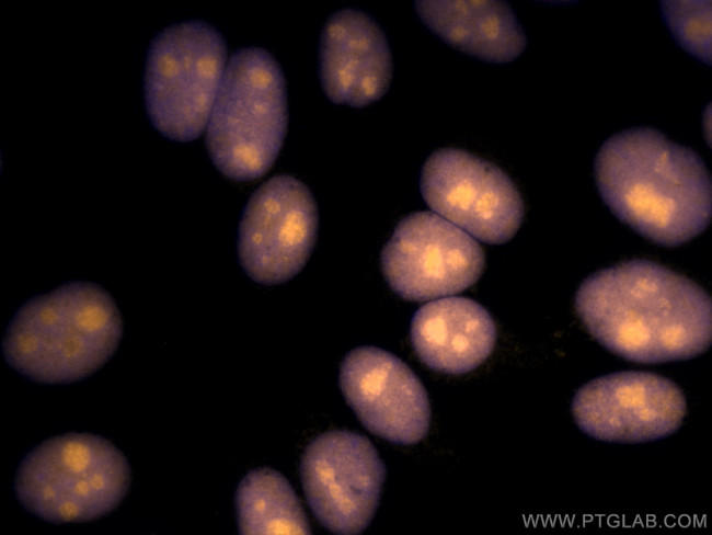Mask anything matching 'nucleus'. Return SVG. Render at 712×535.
Segmentation results:
<instances>
[{
	"mask_svg": "<svg viewBox=\"0 0 712 535\" xmlns=\"http://www.w3.org/2000/svg\"><path fill=\"white\" fill-rule=\"evenodd\" d=\"M484 263L483 250L473 237L430 212L401 219L381 252L387 283L412 301L467 289L480 278Z\"/></svg>",
	"mask_w": 712,
	"mask_h": 535,
	"instance_id": "obj_9",
	"label": "nucleus"
},
{
	"mask_svg": "<svg viewBox=\"0 0 712 535\" xmlns=\"http://www.w3.org/2000/svg\"><path fill=\"white\" fill-rule=\"evenodd\" d=\"M318 226V207L310 190L294 177H273L243 209L238 230L242 269L264 285L292 278L312 252Z\"/></svg>",
	"mask_w": 712,
	"mask_h": 535,
	"instance_id": "obj_10",
	"label": "nucleus"
},
{
	"mask_svg": "<svg viewBox=\"0 0 712 535\" xmlns=\"http://www.w3.org/2000/svg\"><path fill=\"white\" fill-rule=\"evenodd\" d=\"M587 331L635 363L682 361L712 342V301L697 283L654 261L634 259L589 275L575 296Z\"/></svg>",
	"mask_w": 712,
	"mask_h": 535,
	"instance_id": "obj_1",
	"label": "nucleus"
},
{
	"mask_svg": "<svg viewBox=\"0 0 712 535\" xmlns=\"http://www.w3.org/2000/svg\"><path fill=\"white\" fill-rule=\"evenodd\" d=\"M239 533L311 534L301 503L287 479L271 468L249 471L238 486Z\"/></svg>",
	"mask_w": 712,
	"mask_h": 535,
	"instance_id": "obj_16",
	"label": "nucleus"
},
{
	"mask_svg": "<svg viewBox=\"0 0 712 535\" xmlns=\"http://www.w3.org/2000/svg\"><path fill=\"white\" fill-rule=\"evenodd\" d=\"M578 428L588 436L615 443H643L675 433L686 416V398L670 379L627 371L583 385L572 401Z\"/></svg>",
	"mask_w": 712,
	"mask_h": 535,
	"instance_id": "obj_11",
	"label": "nucleus"
},
{
	"mask_svg": "<svg viewBox=\"0 0 712 535\" xmlns=\"http://www.w3.org/2000/svg\"><path fill=\"white\" fill-rule=\"evenodd\" d=\"M420 189L438 216L485 243L507 242L524 220V202L512 179L462 149L434 151L422 168Z\"/></svg>",
	"mask_w": 712,
	"mask_h": 535,
	"instance_id": "obj_7",
	"label": "nucleus"
},
{
	"mask_svg": "<svg viewBox=\"0 0 712 535\" xmlns=\"http://www.w3.org/2000/svg\"><path fill=\"white\" fill-rule=\"evenodd\" d=\"M414 7L432 33L476 59L506 64L526 48L525 32L507 2L424 0Z\"/></svg>",
	"mask_w": 712,
	"mask_h": 535,
	"instance_id": "obj_15",
	"label": "nucleus"
},
{
	"mask_svg": "<svg viewBox=\"0 0 712 535\" xmlns=\"http://www.w3.org/2000/svg\"><path fill=\"white\" fill-rule=\"evenodd\" d=\"M392 56L377 22L356 9L333 13L319 45V75L328 99L363 107L381 99L392 79Z\"/></svg>",
	"mask_w": 712,
	"mask_h": 535,
	"instance_id": "obj_13",
	"label": "nucleus"
},
{
	"mask_svg": "<svg viewBox=\"0 0 712 535\" xmlns=\"http://www.w3.org/2000/svg\"><path fill=\"white\" fill-rule=\"evenodd\" d=\"M308 504L320 524L335 534H359L380 501L386 466L364 435L334 430L314 437L300 462Z\"/></svg>",
	"mask_w": 712,
	"mask_h": 535,
	"instance_id": "obj_8",
	"label": "nucleus"
},
{
	"mask_svg": "<svg viewBox=\"0 0 712 535\" xmlns=\"http://www.w3.org/2000/svg\"><path fill=\"white\" fill-rule=\"evenodd\" d=\"M662 18L675 42L711 65V1H661Z\"/></svg>",
	"mask_w": 712,
	"mask_h": 535,
	"instance_id": "obj_17",
	"label": "nucleus"
},
{
	"mask_svg": "<svg viewBox=\"0 0 712 535\" xmlns=\"http://www.w3.org/2000/svg\"><path fill=\"white\" fill-rule=\"evenodd\" d=\"M288 123L284 73L265 49L237 50L227 68L206 126L215 167L234 181L265 174L276 160Z\"/></svg>",
	"mask_w": 712,
	"mask_h": 535,
	"instance_id": "obj_4",
	"label": "nucleus"
},
{
	"mask_svg": "<svg viewBox=\"0 0 712 535\" xmlns=\"http://www.w3.org/2000/svg\"><path fill=\"white\" fill-rule=\"evenodd\" d=\"M342 394L361 424L394 444L423 440L430 425L427 391L398 356L376 346H359L340 367Z\"/></svg>",
	"mask_w": 712,
	"mask_h": 535,
	"instance_id": "obj_12",
	"label": "nucleus"
},
{
	"mask_svg": "<svg viewBox=\"0 0 712 535\" xmlns=\"http://www.w3.org/2000/svg\"><path fill=\"white\" fill-rule=\"evenodd\" d=\"M222 35L203 21L173 24L154 36L146 59L148 117L164 137L191 141L206 129L226 68Z\"/></svg>",
	"mask_w": 712,
	"mask_h": 535,
	"instance_id": "obj_6",
	"label": "nucleus"
},
{
	"mask_svg": "<svg viewBox=\"0 0 712 535\" xmlns=\"http://www.w3.org/2000/svg\"><path fill=\"white\" fill-rule=\"evenodd\" d=\"M122 334L120 312L106 291L89 282H68L23 304L1 349L9 366L27 379L70 384L102 367Z\"/></svg>",
	"mask_w": 712,
	"mask_h": 535,
	"instance_id": "obj_3",
	"label": "nucleus"
},
{
	"mask_svg": "<svg viewBox=\"0 0 712 535\" xmlns=\"http://www.w3.org/2000/svg\"><path fill=\"white\" fill-rule=\"evenodd\" d=\"M594 177L611 213L659 246L684 244L710 224L712 184L704 161L655 128L610 136L596 155Z\"/></svg>",
	"mask_w": 712,
	"mask_h": 535,
	"instance_id": "obj_2",
	"label": "nucleus"
},
{
	"mask_svg": "<svg viewBox=\"0 0 712 535\" xmlns=\"http://www.w3.org/2000/svg\"><path fill=\"white\" fill-rule=\"evenodd\" d=\"M410 335L414 352L427 367L461 375L490 356L497 333L482 305L467 297H445L416 310Z\"/></svg>",
	"mask_w": 712,
	"mask_h": 535,
	"instance_id": "obj_14",
	"label": "nucleus"
},
{
	"mask_svg": "<svg viewBox=\"0 0 712 535\" xmlns=\"http://www.w3.org/2000/svg\"><path fill=\"white\" fill-rule=\"evenodd\" d=\"M130 486V467L108 440L90 433L50 437L27 453L14 479L18 501L51 523L87 522L114 510Z\"/></svg>",
	"mask_w": 712,
	"mask_h": 535,
	"instance_id": "obj_5",
	"label": "nucleus"
}]
</instances>
